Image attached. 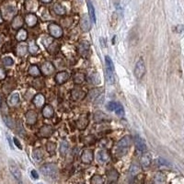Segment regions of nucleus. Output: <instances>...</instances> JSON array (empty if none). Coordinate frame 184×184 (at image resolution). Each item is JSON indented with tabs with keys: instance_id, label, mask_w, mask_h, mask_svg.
<instances>
[{
	"instance_id": "f257e3e1",
	"label": "nucleus",
	"mask_w": 184,
	"mask_h": 184,
	"mask_svg": "<svg viewBox=\"0 0 184 184\" xmlns=\"http://www.w3.org/2000/svg\"><path fill=\"white\" fill-rule=\"evenodd\" d=\"M132 144V138L129 135H126L124 137H122V139L118 142L117 144V156L118 157H123L127 154L129 148L131 146Z\"/></svg>"
},
{
	"instance_id": "f03ea898",
	"label": "nucleus",
	"mask_w": 184,
	"mask_h": 184,
	"mask_svg": "<svg viewBox=\"0 0 184 184\" xmlns=\"http://www.w3.org/2000/svg\"><path fill=\"white\" fill-rule=\"evenodd\" d=\"M41 172L46 177L55 179L57 177V173H58V168L53 163H47L41 167Z\"/></svg>"
},
{
	"instance_id": "7ed1b4c3",
	"label": "nucleus",
	"mask_w": 184,
	"mask_h": 184,
	"mask_svg": "<svg viewBox=\"0 0 184 184\" xmlns=\"http://www.w3.org/2000/svg\"><path fill=\"white\" fill-rule=\"evenodd\" d=\"M105 64H106V80L109 84H113L114 83V67L112 64V60L111 57L106 55L105 56Z\"/></svg>"
},
{
	"instance_id": "20e7f679",
	"label": "nucleus",
	"mask_w": 184,
	"mask_h": 184,
	"mask_svg": "<svg viewBox=\"0 0 184 184\" xmlns=\"http://www.w3.org/2000/svg\"><path fill=\"white\" fill-rule=\"evenodd\" d=\"M49 32L51 34V36L55 38V39H59L63 36V29L56 23H52L48 27Z\"/></svg>"
},
{
	"instance_id": "39448f33",
	"label": "nucleus",
	"mask_w": 184,
	"mask_h": 184,
	"mask_svg": "<svg viewBox=\"0 0 184 184\" xmlns=\"http://www.w3.org/2000/svg\"><path fill=\"white\" fill-rule=\"evenodd\" d=\"M134 73V76L137 79L143 78V76L145 74V63L143 60H139L136 63Z\"/></svg>"
},
{
	"instance_id": "423d86ee",
	"label": "nucleus",
	"mask_w": 184,
	"mask_h": 184,
	"mask_svg": "<svg viewBox=\"0 0 184 184\" xmlns=\"http://www.w3.org/2000/svg\"><path fill=\"white\" fill-rule=\"evenodd\" d=\"M54 133V129L52 125H44L39 130V136L42 138H49L51 137Z\"/></svg>"
},
{
	"instance_id": "0eeeda50",
	"label": "nucleus",
	"mask_w": 184,
	"mask_h": 184,
	"mask_svg": "<svg viewBox=\"0 0 184 184\" xmlns=\"http://www.w3.org/2000/svg\"><path fill=\"white\" fill-rule=\"evenodd\" d=\"M90 44L88 41H81L78 44V53L83 57H88L89 53Z\"/></svg>"
},
{
	"instance_id": "6e6552de",
	"label": "nucleus",
	"mask_w": 184,
	"mask_h": 184,
	"mask_svg": "<svg viewBox=\"0 0 184 184\" xmlns=\"http://www.w3.org/2000/svg\"><path fill=\"white\" fill-rule=\"evenodd\" d=\"M9 170L11 172V174L13 175V177L19 182H21V172H20V169L19 168L17 164L14 162V161H12V160L9 161Z\"/></svg>"
},
{
	"instance_id": "1a4fd4ad",
	"label": "nucleus",
	"mask_w": 184,
	"mask_h": 184,
	"mask_svg": "<svg viewBox=\"0 0 184 184\" xmlns=\"http://www.w3.org/2000/svg\"><path fill=\"white\" fill-rule=\"evenodd\" d=\"M88 122H89L88 116L87 114H82V115H80V116H79V118L77 119L76 123L77 129L83 131V130H85L88 127Z\"/></svg>"
},
{
	"instance_id": "9d476101",
	"label": "nucleus",
	"mask_w": 184,
	"mask_h": 184,
	"mask_svg": "<svg viewBox=\"0 0 184 184\" xmlns=\"http://www.w3.org/2000/svg\"><path fill=\"white\" fill-rule=\"evenodd\" d=\"M80 27H81V30L85 32H88L91 29V23L89 20V18L88 15L84 14L81 17V19H80Z\"/></svg>"
},
{
	"instance_id": "9b49d317",
	"label": "nucleus",
	"mask_w": 184,
	"mask_h": 184,
	"mask_svg": "<svg viewBox=\"0 0 184 184\" xmlns=\"http://www.w3.org/2000/svg\"><path fill=\"white\" fill-rule=\"evenodd\" d=\"M55 70V67L54 65L50 63V62H44L42 65V72L44 76H49L51 74H53Z\"/></svg>"
},
{
	"instance_id": "f8f14e48",
	"label": "nucleus",
	"mask_w": 184,
	"mask_h": 184,
	"mask_svg": "<svg viewBox=\"0 0 184 184\" xmlns=\"http://www.w3.org/2000/svg\"><path fill=\"white\" fill-rule=\"evenodd\" d=\"M71 95H72V98L74 99V100L78 101V100L84 99L87 96V93L84 90H82L81 88H74L72 90Z\"/></svg>"
},
{
	"instance_id": "ddd939ff",
	"label": "nucleus",
	"mask_w": 184,
	"mask_h": 184,
	"mask_svg": "<svg viewBox=\"0 0 184 184\" xmlns=\"http://www.w3.org/2000/svg\"><path fill=\"white\" fill-rule=\"evenodd\" d=\"M94 158V154L92 150H85L81 155V161L84 164H90Z\"/></svg>"
},
{
	"instance_id": "4468645a",
	"label": "nucleus",
	"mask_w": 184,
	"mask_h": 184,
	"mask_svg": "<svg viewBox=\"0 0 184 184\" xmlns=\"http://www.w3.org/2000/svg\"><path fill=\"white\" fill-rule=\"evenodd\" d=\"M151 162H152V157H151V154L150 153H144L141 157V159H140V164L142 166V168H148L149 166L151 165Z\"/></svg>"
},
{
	"instance_id": "2eb2a0df",
	"label": "nucleus",
	"mask_w": 184,
	"mask_h": 184,
	"mask_svg": "<svg viewBox=\"0 0 184 184\" xmlns=\"http://www.w3.org/2000/svg\"><path fill=\"white\" fill-rule=\"evenodd\" d=\"M69 78V75L66 71H62L59 72L58 74H56L55 76V82L58 85H63L65 84Z\"/></svg>"
},
{
	"instance_id": "dca6fc26",
	"label": "nucleus",
	"mask_w": 184,
	"mask_h": 184,
	"mask_svg": "<svg viewBox=\"0 0 184 184\" xmlns=\"http://www.w3.org/2000/svg\"><path fill=\"white\" fill-rule=\"evenodd\" d=\"M134 141V145H135L136 148H137L139 151L144 152V151L146 150V145H145V141L142 139V138H141L139 135H135Z\"/></svg>"
},
{
	"instance_id": "f3484780",
	"label": "nucleus",
	"mask_w": 184,
	"mask_h": 184,
	"mask_svg": "<svg viewBox=\"0 0 184 184\" xmlns=\"http://www.w3.org/2000/svg\"><path fill=\"white\" fill-rule=\"evenodd\" d=\"M102 92H103V88H96L91 89L88 92V99H90V101H93V100H95L96 99H98L101 95Z\"/></svg>"
},
{
	"instance_id": "a211bd4d",
	"label": "nucleus",
	"mask_w": 184,
	"mask_h": 184,
	"mask_svg": "<svg viewBox=\"0 0 184 184\" xmlns=\"http://www.w3.org/2000/svg\"><path fill=\"white\" fill-rule=\"evenodd\" d=\"M23 24H24V20H23V18H22L21 16H19V15L16 16V17L13 19L12 22H11V26H12V28H13L14 30H19V29H21L22 26H23Z\"/></svg>"
},
{
	"instance_id": "6ab92c4d",
	"label": "nucleus",
	"mask_w": 184,
	"mask_h": 184,
	"mask_svg": "<svg viewBox=\"0 0 184 184\" xmlns=\"http://www.w3.org/2000/svg\"><path fill=\"white\" fill-rule=\"evenodd\" d=\"M32 101H33V104L37 108H42L45 103V97L42 94H37L34 96Z\"/></svg>"
},
{
	"instance_id": "aec40b11",
	"label": "nucleus",
	"mask_w": 184,
	"mask_h": 184,
	"mask_svg": "<svg viewBox=\"0 0 184 184\" xmlns=\"http://www.w3.org/2000/svg\"><path fill=\"white\" fill-rule=\"evenodd\" d=\"M26 9L29 10L30 12H34L39 8V2L38 0H28L26 2Z\"/></svg>"
},
{
	"instance_id": "412c9836",
	"label": "nucleus",
	"mask_w": 184,
	"mask_h": 184,
	"mask_svg": "<svg viewBox=\"0 0 184 184\" xmlns=\"http://www.w3.org/2000/svg\"><path fill=\"white\" fill-rule=\"evenodd\" d=\"M26 23L29 27H34L37 23H38V18L35 14L33 13H30L26 16Z\"/></svg>"
},
{
	"instance_id": "4be33fe9",
	"label": "nucleus",
	"mask_w": 184,
	"mask_h": 184,
	"mask_svg": "<svg viewBox=\"0 0 184 184\" xmlns=\"http://www.w3.org/2000/svg\"><path fill=\"white\" fill-rule=\"evenodd\" d=\"M98 159L100 163H107L111 159V156L108 151L106 150H100L98 153Z\"/></svg>"
},
{
	"instance_id": "5701e85b",
	"label": "nucleus",
	"mask_w": 184,
	"mask_h": 184,
	"mask_svg": "<svg viewBox=\"0 0 184 184\" xmlns=\"http://www.w3.org/2000/svg\"><path fill=\"white\" fill-rule=\"evenodd\" d=\"M26 121L29 124L32 125L37 122V113L34 111H29L26 113Z\"/></svg>"
},
{
	"instance_id": "b1692460",
	"label": "nucleus",
	"mask_w": 184,
	"mask_h": 184,
	"mask_svg": "<svg viewBox=\"0 0 184 184\" xmlns=\"http://www.w3.org/2000/svg\"><path fill=\"white\" fill-rule=\"evenodd\" d=\"M85 79H86V76L83 73L76 72L73 76V82L76 85H81L85 81Z\"/></svg>"
},
{
	"instance_id": "393cba45",
	"label": "nucleus",
	"mask_w": 184,
	"mask_h": 184,
	"mask_svg": "<svg viewBox=\"0 0 184 184\" xmlns=\"http://www.w3.org/2000/svg\"><path fill=\"white\" fill-rule=\"evenodd\" d=\"M19 102V93H17V92L11 94V95L9 96L8 99H7V103H8V105H9L10 107L16 106Z\"/></svg>"
},
{
	"instance_id": "a878e982",
	"label": "nucleus",
	"mask_w": 184,
	"mask_h": 184,
	"mask_svg": "<svg viewBox=\"0 0 184 184\" xmlns=\"http://www.w3.org/2000/svg\"><path fill=\"white\" fill-rule=\"evenodd\" d=\"M53 113H54V111H53V108L51 105L44 106V108L42 110V115H43L44 118H46V119L51 118L53 115Z\"/></svg>"
},
{
	"instance_id": "bb28decb",
	"label": "nucleus",
	"mask_w": 184,
	"mask_h": 184,
	"mask_svg": "<svg viewBox=\"0 0 184 184\" xmlns=\"http://www.w3.org/2000/svg\"><path fill=\"white\" fill-rule=\"evenodd\" d=\"M166 176L162 172H157L154 176V183L155 184H165Z\"/></svg>"
},
{
	"instance_id": "cd10ccee",
	"label": "nucleus",
	"mask_w": 184,
	"mask_h": 184,
	"mask_svg": "<svg viewBox=\"0 0 184 184\" xmlns=\"http://www.w3.org/2000/svg\"><path fill=\"white\" fill-rule=\"evenodd\" d=\"M28 38V32L25 29H19L17 35H16V39L19 42H24L25 40H27Z\"/></svg>"
},
{
	"instance_id": "c85d7f7f",
	"label": "nucleus",
	"mask_w": 184,
	"mask_h": 184,
	"mask_svg": "<svg viewBox=\"0 0 184 184\" xmlns=\"http://www.w3.org/2000/svg\"><path fill=\"white\" fill-rule=\"evenodd\" d=\"M28 52V47L27 45L24 43H20L18 45L17 50H16V53L18 56H24Z\"/></svg>"
},
{
	"instance_id": "c756f323",
	"label": "nucleus",
	"mask_w": 184,
	"mask_h": 184,
	"mask_svg": "<svg viewBox=\"0 0 184 184\" xmlns=\"http://www.w3.org/2000/svg\"><path fill=\"white\" fill-rule=\"evenodd\" d=\"M53 9V11L55 12V14L59 15V16H64V15H65V13H66L65 8L61 4H59V3L54 4Z\"/></svg>"
},
{
	"instance_id": "7c9ffc66",
	"label": "nucleus",
	"mask_w": 184,
	"mask_h": 184,
	"mask_svg": "<svg viewBox=\"0 0 184 184\" xmlns=\"http://www.w3.org/2000/svg\"><path fill=\"white\" fill-rule=\"evenodd\" d=\"M94 120L98 122H100L102 121H106V120H109V117L107 116V114H105L104 112L102 111H96L95 112V115H94Z\"/></svg>"
},
{
	"instance_id": "2f4dec72",
	"label": "nucleus",
	"mask_w": 184,
	"mask_h": 184,
	"mask_svg": "<svg viewBox=\"0 0 184 184\" xmlns=\"http://www.w3.org/2000/svg\"><path fill=\"white\" fill-rule=\"evenodd\" d=\"M28 51H29L31 54H36V53L39 52V47H38V45L36 44L35 41H30V42H29Z\"/></svg>"
},
{
	"instance_id": "473e14b6",
	"label": "nucleus",
	"mask_w": 184,
	"mask_h": 184,
	"mask_svg": "<svg viewBox=\"0 0 184 184\" xmlns=\"http://www.w3.org/2000/svg\"><path fill=\"white\" fill-rule=\"evenodd\" d=\"M29 74L32 76H41L42 72L37 65H32L29 67Z\"/></svg>"
},
{
	"instance_id": "72a5a7b5",
	"label": "nucleus",
	"mask_w": 184,
	"mask_h": 184,
	"mask_svg": "<svg viewBox=\"0 0 184 184\" xmlns=\"http://www.w3.org/2000/svg\"><path fill=\"white\" fill-rule=\"evenodd\" d=\"M88 15L90 17V19H92L93 22H96V15H95V8L92 5L91 1H88Z\"/></svg>"
},
{
	"instance_id": "f704fd0d",
	"label": "nucleus",
	"mask_w": 184,
	"mask_h": 184,
	"mask_svg": "<svg viewBox=\"0 0 184 184\" xmlns=\"http://www.w3.org/2000/svg\"><path fill=\"white\" fill-rule=\"evenodd\" d=\"M108 179L111 182H114V181H116L118 179H119V173H118V171L117 170H115V169H111L110 171H108Z\"/></svg>"
},
{
	"instance_id": "c9c22d12",
	"label": "nucleus",
	"mask_w": 184,
	"mask_h": 184,
	"mask_svg": "<svg viewBox=\"0 0 184 184\" xmlns=\"http://www.w3.org/2000/svg\"><path fill=\"white\" fill-rule=\"evenodd\" d=\"M82 141L86 145H92L96 143V138L94 135H87L83 138Z\"/></svg>"
},
{
	"instance_id": "e433bc0d",
	"label": "nucleus",
	"mask_w": 184,
	"mask_h": 184,
	"mask_svg": "<svg viewBox=\"0 0 184 184\" xmlns=\"http://www.w3.org/2000/svg\"><path fill=\"white\" fill-rule=\"evenodd\" d=\"M114 111L116 112V114L120 117H123L124 115V109L122 107V105L119 102H116V105H115V108H114Z\"/></svg>"
},
{
	"instance_id": "4c0bfd02",
	"label": "nucleus",
	"mask_w": 184,
	"mask_h": 184,
	"mask_svg": "<svg viewBox=\"0 0 184 184\" xmlns=\"http://www.w3.org/2000/svg\"><path fill=\"white\" fill-rule=\"evenodd\" d=\"M91 184H104V179L100 175H94L90 180Z\"/></svg>"
},
{
	"instance_id": "58836bf2",
	"label": "nucleus",
	"mask_w": 184,
	"mask_h": 184,
	"mask_svg": "<svg viewBox=\"0 0 184 184\" xmlns=\"http://www.w3.org/2000/svg\"><path fill=\"white\" fill-rule=\"evenodd\" d=\"M68 149H69V145L67 142L64 141L61 143V145H60V153L62 156H65L68 152Z\"/></svg>"
},
{
	"instance_id": "ea45409f",
	"label": "nucleus",
	"mask_w": 184,
	"mask_h": 184,
	"mask_svg": "<svg viewBox=\"0 0 184 184\" xmlns=\"http://www.w3.org/2000/svg\"><path fill=\"white\" fill-rule=\"evenodd\" d=\"M32 156H33V158L36 161H41L43 157V153L41 149H35V150L33 151Z\"/></svg>"
},
{
	"instance_id": "a19ab883",
	"label": "nucleus",
	"mask_w": 184,
	"mask_h": 184,
	"mask_svg": "<svg viewBox=\"0 0 184 184\" xmlns=\"http://www.w3.org/2000/svg\"><path fill=\"white\" fill-rule=\"evenodd\" d=\"M3 120H4V122H5V123H6V125L7 126V127H9V128H14V126H15V122H14V121L11 119L10 117H8V116H5V117H3Z\"/></svg>"
},
{
	"instance_id": "79ce46f5",
	"label": "nucleus",
	"mask_w": 184,
	"mask_h": 184,
	"mask_svg": "<svg viewBox=\"0 0 184 184\" xmlns=\"http://www.w3.org/2000/svg\"><path fill=\"white\" fill-rule=\"evenodd\" d=\"M56 149V145L53 142H48L46 144V150H47L49 153H53Z\"/></svg>"
},
{
	"instance_id": "37998d69",
	"label": "nucleus",
	"mask_w": 184,
	"mask_h": 184,
	"mask_svg": "<svg viewBox=\"0 0 184 184\" xmlns=\"http://www.w3.org/2000/svg\"><path fill=\"white\" fill-rule=\"evenodd\" d=\"M138 173H139V167H138L137 165H135V164L132 165L131 168H130V174H131V176L134 177Z\"/></svg>"
},
{
	"instance_id": "c03bdc74",
	"label": "nucleus",
	"mask_w": 184,
	"mask_h": 184,
	"mask_svg": "<svg viewBox=\"0 0 184 184\" xmlns=\"http://www.w3.org/2000/svg\"><path fill=\"white\" fill-rule=\"evenodd\" d=\"M3 64L6 65V66H11L13 64H14V60L11 58V57L7 56V57H5V58H3L2 60Z\"/></svg>"
},
{
	"instance_id": "a18cd8bd",
	"label": "nucleus",
	"mask_w": 184,
	"mask_h": 184,
	"mask_svg": "<svg viewBox=\"0 0 184 184\" xmlns=\"http://www.w3.org/2000/svg\"><path fill=\"white\" fill-rule=\"evenodd\" d=\"M157 163L158 166H169V165H170L169 162H168V161H167L166 159H164V158H160V157L157 158Z\"/></svg>"
},
{
	"instance_id": "49530a36",
	"label": "nucleus",
	"mask_w": 184,
	"mask_h": 184,
	"mask_svg": "<svg viewBox=\"0 0 184 184\" xmlns=\"http://www.w3.org/2000/svg\"><path fill=\"white\" fill-rule=\"evenodd\" d=\"M7 77V72L3 67H0V80H4Z\"/></svg>"
},
{
	"instance_id": "de8ad7c7",
	"label": "nucleus",
	"mask_w": 184,
	"mask_h": 184,
	"mask_svg": "<svg viewBox=\"0 0 184 184\" xmlns=\"http://www.w3.org/2000/svg\"><path fill=\"white\" fill-rule=\"evenodd\" d=\"M115 105H116V102H114V101H111L109 102L108 104H107V108L109 111H114V108H115Z\"/></svg>"
},
{
	"instance_id": "09e8293b",
	"label": "nucleus",
	"mask_w": 184,
	"mask_h": 184,
	"mask_svg": "<svg viewBox=\"0 0 184 184\" xmlns=\"http://www.w3.org/2000/svg\"><path fill=\"white\" fill-rule=\"evenodd\" d=\"M14 144L16 145V146H17L19 149H20V150H21V149H22V145H21V144H20V142L19 141L18 138H15V137H14Z\"/></svg>"
},
{
	"instance_id": "8fccbe9b",
	"label": "nucleus",
	"mask_w": 184,
	"mask_h": 184,
	"mask_svg": "<svg viewBox=\"0 0 184 184\" xmlns=\"http://www.w3.org/2000/svg\"><path fill=\"white\" fill-rule=\"evenodd\" d=\"M31 176L34 180H37L39 178V175L37 173V171L36 170H31Z\"/></svg>"
},
{
	"instance_id": "3c124183",
	"label": "nucleus",
	"mask_w": 184,
	"mask_h": 184,
	"mask_svg": "<svg viewBox=\"0 0 184 184\" xmlns=\"http://www.w3.org/2000/svg\"><path fill=\"white\" fill-rule=\"evenodd\" d=\"M177 29H178V32H179V33H181V32H182V30H183V27H182V25H180V26L177 27Z\"/></svg>"
},
{
	"instance_id": "603ef678",
	"label": "nucleus",
	"mask_w": 184,
	"mask_h": 184,
	"mask_svg": "<svg viewBox=\"0 0 184 184\" xmlns=\"http://www.w3.org/2000/svg\"><path fill=\"white\" fill-rule=\"evenodd\" d=\"M3 22H4V19H3V17H2L1 12H0V24H2Z\"/></svg>"
},
{
	"instance_id": "864d4df0",
	"label": "nucleus",
	"mask_w": 184,
	"mask_h": 184,
	"mask_svg": "<svg viewBox=\"0 0 184 184\" xmlns=\"http://www.w3.org/2000/svg\"><path fill=\"white\" fill-rule=\"evenodd\" d=\"M42 3H51L53 0H41Z\"/></svg>"
},
{
	"instance_id": "5fc2aeb1",
	"label": "nucleus",
	"mask_w": 184,
	"mask_h": 184,
	"mask_svg": "<svg viewBox=\"0 0 184 184\" xmlns=\"http://www.w3.org/2000/svg\"><path fill=\"white\" fill-rule=\"evenodd\" d=\"M2 40H3V36L1 35V34H0V42H2Z\"/></svg>"
},
{
	"instance_id": "6e6d98bb",
	"label": "nucleus",
	"mask_w": 184,
	"mask_h": 184,
	"mask_svg": "<svg viewBox=\"0 0 184 184\" xmlns=\"http://www.w3.org/2000/svg\"><path fill=\"white\" fill-rule=\"evenodd\" d=\"M0 106H1V97H0Z\"/></svg>"
},
{
	"instance_id": "4d7b16f0",
	"label": "nucleus",
	"mask_w": 184,
	"mask_h": 184,
	"mask_svg": "<svg viewBox=\"0 0 184 184\" xmlns=\"http://www.w3.org/2000/svg\"><path fill=\"white\" fill-rule=\"evenodd\" d=\"M39 184H42V183H39Z\"/></svg>"
}]
</instances>
